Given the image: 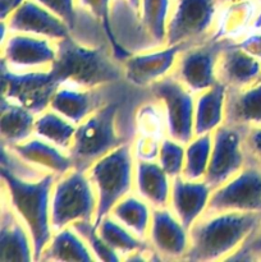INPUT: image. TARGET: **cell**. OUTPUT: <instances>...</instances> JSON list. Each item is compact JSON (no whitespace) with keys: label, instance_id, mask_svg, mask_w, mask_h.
<instances>
[{"label":"cell","instance_id":"6da1fadb","mask_svg":"<svg viewBox=\"0 0 261 262\" xmlns=\"http://www.w3.org/2000/svg\"><path fill=\"white\" fill-rule=\"evenodd\" d=\"M56 178L58 177L54 174L30 165L12 150L2 146L3 196L30 232L35 261H40L54 234L50 206Z\"/></svg>","mask_w":261,"mask_h":262},{"label":"cell","instance_id":"7a4b0ae2","mask_svg":"<svg viewBox=\"0 0 261 262\" xmlns=\"http://www.w3.org/2000/svg\"><path fill=\"white\" fill-rule=\"evenodd\" d=\"M261 222V212H204L189 228V248L183 261H224Z\"/></svg>","mask_w":261,"mask_h":262},{"label":"cell","instance_id":"3957f363","mask_svg":"<svg viewBox=\"0 0 261 262\" xmlns=\"http://www.w3.org/2000/svg\"><path fill=\"white\" fill-rule=\"evenodd\" d=\"M56 59L50 71L59 84L94 89L124 81L123 64L112 48L89 46L73 35L55 41Z\"/></svg>","mask_w":261,"mask_h":262},{"label":"cell","instance_id":"277c9868","mask_svg":"<svg viewBox=\"0 0 261 262\" xmlns=\"http://www.w3.org/2000/svg\"><path fill=\"white\" fill-rule=\"evenodd\" d=\"M127 92L110 100L77 125L68 154L74 168L87 170L95 161L124 143L132 142V133L119 129V115L127 107Z\"/></svg>","mask_w":261,"mask_h":262},{"label":"cell","instance_id":"5b68a950","mask_svg":"<svg viewBox=\"0 0 261 262\" xmlns=\"http://www.w3.org/2000/svg\"><path fill=\"white\" fill-rule=\"evenodd\" d=\"M135 164L132 142H129L102 156L86 170L96 192L95 227L99 225L102 217L110 214L120 200L133 192Z\"/></svg>","mask_w":261,"mask_h":262},{"label":"cell","instance_id":"8992f818","mask_svg":"<svg viewBox=\"0 0 261 262\" xmlns=\"http://www.w3.org/2000/svg\"><path fill=\"white\" fill-rule=\"evenodd\" d=\"M96 207V192L86 170L73 168L56 178L50 206L54 232L77 222H94Z\"/></svg>","mask_w":261,"mask_h":262},{"label":"cell","instance_id":"52a82bcc","mask_svg":"<svg viewBox=\"0 0 261 262\" xmlns=\"http://www.w3.org/2000/svg\"><path fill=\"white\" fill-rule=\"evenodd\" d=\"M217 0H171L165 46L194 45L215 35Z\"/></svg>","mask_w":261,"mask_h":262},{"label":"cell","instance_id":"ba28073f","mask_svg":"<svg viewBox=\"0 0 261 262\" xmlns=\"http://www.w3.org/2000/svg\"><path fill=\"white\" fill-rule=\"evenodd\" d=\"M147 94L163 107L166 136L182 145L191 142L194 137L196 95L173 74H169L148 87Z\"/></svg>","mask_w":261,"mask_h":262},{"label":"cell","instance_id":"9c48e42d","mask_svg":"<svg viewBox=\"0 0 261 262\" xmlns=\"http://www.w3.org/2000/svg\"><path fill=\"white\" fill-rule=\"evenodd\" d=\"M230 40L212 35L202 42L187 46L179 53L171 74L194 95L210 89L217 82V59Z\"/></svg>","mask_w":261,"mask_h":262},{"label":"cell","instance_id":"30bf717a","mask_svg":"<svg viewBox=\"0 0 261 262\" xmlns=\"http://www.w3.org/2000/svg\"><path fill=\"white\" fill-rule=\"evenodd\" d=\"M2 96L38 115L50 107L59 82L48 71L15 72L2 63Z\"/></svg>","mask_w":261,"mask_h":262},{"label":"cell","instance_id":"8fae6325","mask_svg":"<svg viewBox=\"0 0 261 262\" xmlns=\"http://www.w3.org/2000/svg\"><path fill=\"white\" fill-rule=\"evenodd\" d=\"M245 132L243 128L227 123L212 132L211 158L205 182L214 191L230 181L246 165Z\"/></svg>","mask_w":261,"mask_h":262},{"label":"cell","instance_id":"7c38bea8","mask_svg":"<svg viewBox=\"0 0 261 262\" xmlns=\"http://www.w3.org/2000/svg\"><path fill=\"white\" fill-rule=\"evenodd\" d=\"M56 59L55 41L22 32L2 40V63L15 72L48 71Z\"/></svg>","mask_w":261,"mask_h":262},{"label":"cell","instance_id":"4fadbf2b","mask_svg":"<svg viewBox=\"0 0 261 262\" xmlns=\"http://www.w3.org/2000/svg\"><path fill=\"white\" fill-rule=\"evenodd\" d=\"M261 212V170L246 164L230 181L215 189L205 212Z\"/></svg>","mask_w":261,"mask_h":262},{"label":"cell","instance_id":"5bb4252c","mask_svg":"<svg viewBox=\"0 0 261 262\" xmlns=\"http://www.w3.org/2000/svg\"><path fill=\"white\" fill-rule=\"evenodd\" d=\"M122 83L84 89V87L60 84L50 102V109L78 125L92 113L124 92Z\"/></svg>","mask_w":261,"mask_h":262},{"label":"cell","instance_id":"9a60e30c","mask_svg":"<svg viewBox=\"0 0 261 262\" xmlns=\"http://www.w3.org/2000/svg\"><path fill=\"white\" fill-rule=\"evenodd\" d=\"M183 45L154 48L153 50L132 54L123 61L124 81L135 89L147 90L154 83L171 74Z\"/></svg>","mask_w":261,"mask_h":262},{"label":"cell","instance_id":"2e32d148","mask_svg":"<svg viewBox=\"0 0 261 262\" xmlns=\"http://www.w3.org/2000/svg\"><path fill=\"white\" fill-rule=\"evenodd\" d=\"M147 242L161 260H183L189 248V232L170 207L153 209Z\"/></svg>","mask_w":261,"mask_h":262},{"label":"cell","instance_id":"e0dca14e","mask_svg":"<svg viewBox=\"0 0 261 262\" xmlns=\"http://www.w3.org/2000/svg\"><path fill=\"white\" fill-rule=\"evenodd\" d=\"M3 22L7 25L8 32L30 33L53 41L73 35L60 18L36 0H26Z\"/></svg>","mask_w":261,"mask_h":262},{"label":"cell","instance_id":"ac0fdd59","mask_svg":"<svg viewBox=\"0 0 261 262\" xmlns=\"http://www.w3.org/2000/svg\"><path fill=\"white\" fill-rule=\"evenodd\" d=\"M216 78L228 90L245 89L261 81V60L230 40L217 59Z\"/></svg>","mask_w":261,"mask_h":262},{"label":"cell","instance_id":"d6986e66","mask_svg":"<svg viewBox=\"0 0 261 262\" xmlns=\"http://www.w3.org/2000/svg\"><path fill=\"white\" fill-rule=\"evenodd\" d=\"M214 189L205 182L192 181L179 176L171 178L169 207L179 222L189 230L196 220L206 211Z\"/></svg>","mask_w":261,"mask_h":262},{"label":"cell","instance_id":"ffe728a7","mask_svg":"<svg viewBox=\"0 0 261 262\" xmlns=\"http://www.w3.org/2000/svg\"><path fill=\"white\" fill-rule=\"evenodd\" d=\"M0 261H35V251L30 232L4 196L0 216Z\"/></svg>","mask_w":261,"mask_h":262},{"label":"cell","instance_id":"44dd1931","mask_svg":"<svg viewBox=\"0 0 261 262\" xmlns=\"http://www.w3.org/2000/svg\"><path fill=\"white\" fill-rule=\"evenodd\" d=\"M8 148L30 165L56 177H61L74 168L73 160L67 151L36 135Z\"/></svg>","mask_w":261,"mask_h":262},{"label":"cell","instance_id":"7402d4cb","mask_svg":"<svg viewBox=\"0 0 261 262\" xmlns=\"http://www.w3.org/2000/svg\"><path fill=\"white\" fill-rule=\"evenodd\" d=\"M171 178L156 160H137L135 164L133 192L153 209L169 207Z\"/></svg>","mask_w":261,"mask_h":262},{"label":"cell","instance_id":"603a6c76","mask_svg":"<svg viewBox=\"0 0 261 262\" xmlns=\"http://www.w3.org/2000/svg\"><path fill=\"white\" fill-rule=\"evenodd\" d=\"M224 123L248 129L261 127V81L240 90H228Z\"/></svg>","mask_w":261,"mask_h":262},{"label":"cell","instance_id":"cb8c5ba5","mask_svg":"<svg viewBox=\"0 0 261 262\" xmlns=\"http://www.w3.org/2000/svg\"><path fill=\"white\" fill-rule=\"evenodd\" d=\"M228 89L220 82L196 95L194 136L212 133L224 124Z\"/></svg>","mask_w":261,"mask_h":262},{"label":"cell","instance_id":"d4e9b609","mask_svg":"<svg viewBox=\"0 0 261 262\" xmlns=\"http://www.w3.org/2000/svg\"><path fill=\"white\" fill-rule=\"evenodd\" d=\"M2 146L10 147L35 135L37 115L22 105L2 96Z\"/></svg>","mask_w":261,"mask_h":262},{"label":"cell","instance_id":"484cf974","mask_svg":"<svg viewBox=\"0 0 261 262\" xmlns=\"http://www.w3.org/2000/svg\"><path fill=\"white\" fill-rule=\"evenodd\" d=\"M40 261H97L91 248L73 227L54 232Z\"/></svg>","mask_w":261,"mask_h":262},{"label":"cell","instance_id":"4316f807","mask_svg":"<svg viewBox=\"0 0 261 262\" xmlns=\"http://www.w3.org/2000/svg\"><path fill=\"white\" fill-rule=\"evenodd\" d=\"M109 215H112L138 238L147 241L153 217V207L135 192L120 200L113 207Z\"/></svg>","mask_w":261,"mask_h":262},{"label":"cell","instance_id":"83f0119b","mask_svg":"<svg viewBox=\"0 0 261 262\" xmlns=\"http://www.w3.org/2000/svg\"><path fill=\"white\" fill-rule=\"evenodd\" d=\"M170 4L171 0H141L138 27L154 48L165 46Z\"/></svg>","mask_w":261,"mask_h":262},{"label":"cell","instance_id":"f1b7e54d","mask_svg":"<svg viewBox=\"0 0 261 262\" xmlns=\"http://www.w3.org/2000/svg\"><path fill=\"white\" fill-rule=\"evenodd\" d=\"M96 228L102 239L122 257V260H125L128 256L133 255L138 251L151 247L147 241L141 239L137 235L133 234L129 229L120 224L112 215H106L105 217H102Z\"/></svg>","mask_w":261,"mask_h":262},{"label":"cell","instance_id":"f546056e","mask_svg":"<svg viewBox=\"0 0 261 262\" xmlns=\"http://www.w3.org/2000/svg\"><path fill=\"white\" fill-rule=\"evenodd\" d=\"M77 125L53 109H46L36 117L35 135L68 152L73 143Z\"/></svg>","mask_w":261,"mask_h":262},{"label":"cell","instance_id":"4dcf8cb0","mask_svg":"<svg viewBox=\"0 0 261 262\" xmlns=\"http://www.w3.org/2000/svg\"><path fill=\"white\" fill-rule=\"evenodd\" d=\"M77 3H78L79 8H82L84 12L89 13L101 26L107 43L112 48L114 58L119 60L120 63H123L125 59L129 58L133 53H130L123 43H120L118 41L117 35H115L112 14H110L113 0H77Z\"/></svg>","mask_w":261,"mask_h":262},{"label":"cell","instance_id":"1f68e13d","mask_svg":"<svg viewBox=\"0 0 261 262\" xmlns=\"http://www.w3.org/2000/svg\"><path fill=\"white\" fill-rule=\"evenodd\" d=\"M212 133L194 136L186 145V156L182 177L192 181L205 179L211 158Z\"/></svg>","mask_w":261,"mask_h":262},{"label":"cell","instance_id":"d6a6232c","mask_svg":"<svg viewBox=\"0 0 261 262\" xmlns=\"http://www.w3.org/2000/svg\"><path fill=\"white\" fill-rule=\"evenodd\" d=\"M251 15H252V10L247 2L225 5L222 18L217 17L216 19L215 35L219 37L234 40V36L248 25Z\"/></svg>","mask_w":261,"mask_h":262},{"label":"cell","instance_id":"836d02e7","mask_svg":"<svg viewBox=\"0 0 261 262\" xmlns=\"http://www.w3.org/2000/svg\"><path fill=\"white\" fill-rule=\"evenodd\" d=\"M72 227L79 233L87 246L91 248L97 261L117 262L122 260V257L102 239L97 232V228L94 225V222H77Z\"/></svg>","mask_w":261,"mask_h":262},{"label":"cell","instance_id":"e575fe53","mask_svg":"<svg viewBox=\"0 0 261 262\" xmlns=\"http://www.w3.org/2000/svg\"><path fill=\"white\" fill-rule=\"evenodd\" d=\"M184 156H186V145L177 142L168 136L161 140L158 161L170 178L182 176Z\"/></svg>","mask_w":261,"mask_h":262},{"label":"cell","instance_id":"d590c367","mask_svg":"<svg viewBox=\"0 0 261 262\" xmlns=\"http://www.w3.org/2000/svg\"><path fill=\"white\" fill-rule=\"evenodd\" d=\"M48 8L51 13L60 18L64 23L69 27L72 33L76 31L77 27V19H78V14H77V8L74 4V0H36Z\"/></svg>","mask_w":261,"mask_h":262},{"label":"cell","instance_id":"8d00e7d4","mask_svg":"<svg viewBox=\"0 0 261 262\" xmlns=\"http://www.w3.org/2000/svg\"><path fill=\"white\" fill-rule=\"evenodd\" d=\"M261 258V222L243 245L225 261H252Z\"/></svg>","mask_w":261,"mask_h":262},{"label":"cell","instance_id":"74e56055","mask_svg":"<svg viewBox=\"0 0 261 262\" xmlns=\"http://www.w3.org/2000/svg\"><path fill=\"white\" fill-rule=\"evenodd\" d=\"M243 146L246 152V164H251L261 170V127L246 129Z\"/></svg>","mask_w":261,"mask_h":262},{"label":"cell","instance_id":"f35d334b","mask_svg":"<svg viewBox=\"0 0 261 262\" xmlns=\"http://www.w3.org/2000/svg\"><path fill=\"white\" fill-rule=\"evenodd\" d=\"M161 140L146 136H138L132 142L133 155L137 160H158Z\"/></svg>","mask_w":261,"mask_h":262},{"label":"cell","instance_id":"ab89813d","mask_svg":"<svg viewBox=\"0 0 261 262\" xmlns=\"http://www.w3.org/2000/svg\"><path fill=\"white\" fill-rule=\"evenodd\" d=\"M241 49L248 53L250 55L261 60V35H251L241 41H235Z\"/></svg>","mask_w":261,"mask_h":262},{"label":"cell","instance_id":"60d3db41","mask_svg":"<svg viewBox=\"0 0 261 262\" xmlns=\"http://www.w3.org/2000/svg\"><path fill=\"white\" fill-rule=\"evenodd\" d=\"M26 0H2V20H5Z\"/></svg>","mask_w":261,"mask_h":262},{"label":"cell","instance_id":"b9f144b4","mask_svg":"<svg viewBox=\"0 0 261 262\" xmlns=\"http://www.w3.org/2000/svg\"><path fill=\"white\" fill-rule=\"evenodd\" d=\"M128 4L132 7V9L135 10L137 14H140V7H141V0H127Z\"/></svg>","mask_w":261,"mask_h":262},{"label":"cell","instance_id":"7bdbcfd3","mask_svg":"<svg viewBox=\"0 0 261 262\" xmlns=\"http://www.w3.org/2000/svg\"><path fill=\"white\" fill-rule=\"evenodd\" d=\"M243 2H247V0H217L219 5H230V4H238V3H243Z\"/></svg>","mask_w":261,"mask_h":262},{"label":"cell","instance_id":"ee69618b","mask_svg":"<svg viewBox=\"0 0 261 262\" xmlns=\"http://www.w3.org/2000/svg\"><path fill=\"white\" fill-rule=\"evenodd\" d=\"M252 27L257 28V30H261V13L255 18V20H253L252 23Z\"/></svg>","mask_w":261,"mask_h":262}]
</instances>
